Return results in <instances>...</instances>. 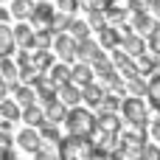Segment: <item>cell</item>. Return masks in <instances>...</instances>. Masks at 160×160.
Segmentation results:
<instances>
[{
    "label": "cell",
    "instance_id": "cell-7",
    "mask_svg": "<svg viewBox=\"0 0 160 160\" xmlns=\"http://www.w3.org/2000/svg\"><path fill=\"white\" fill-rule=\"evenodd\" d=\"M17 146H20L22 152H31V155H34L37 149L45 146V141H42V135H39L37 127H25V129L17 132Z\"/></svg>",
    "mask_w": 160,
    "mask_h": 160
},
{
    "label": "cell",
    "instance_id": "cell-38",
    "mask_svg": "<svg viewBox=\"0 0 160 160\" xmlns=\"http://www.w3.org/2000/svg\"><path fill=\"white\" fill-rule=\"evenodd\" d=\"M87 22H90V28L101 31V28L107 25V14H104V11H87Z\"/></svg>",
    "mask_w": 160,
    "mask_h": 160
},
{
    "label": "cell",
    "instance_id": "cell-28",
    "mask_svg": "<svg viewBox=\"0 0 160 160\" xmlns=\"http://www.w3.org/2000/svg\"><path fill=\"white\" fill-rule=\"evenodd\" d=\"M127 96H141V98H146V96H149V82H146L143 76L127 79Z\"/></svg>",
    "mask_w": 160,
    "mask_h": 160
},
{
    "label": "cell",
    "instance_id": "cell-19",
    "mask_svg": "<svg viewBox=\"0 0 160 160\" xmlns=\"http://www.w3.org/2000/svg\"><path fill=\"white\" fill-rule=\"evenodd\" d=\"M107 96V90H104V84H87V87H82V101L87 104V107H98L101 104V98Z\"/></svg>",
    "mask_w": 160,
    "mask_h": 160
},
{
    "label": "cell",
    "instance_id": "cell-4",
    "mask_svg": "<svg viewBox=\"0 0 160 160\" xmlns=\"http://www.w3.org/2000/svg\"><path fill=\"white\" fill-rule=\"evenodd\" d=\"M53 53H56V59H62V62H68V65H76V62H79V39H73L68 31H65V34H56V39H53Z\"/></svg>",
    "mask_w": 160,
    "mask_h": 160
},
{
    "label": "cell",
    "instance_id": "cell-49",
    "mask_svg": "<svg viewBox=\"0 0 160 160\" xmlns=\"http://www.w3.org/2000/svg\"><path fill=\"white\" fill-rule=\"evenodd\" d=\"M158 73H160V56H158Z\"/></svg>",
    "mask_w": 160,
    "mask_h": 160
},
{
    "label": "cell",
    "instance_id": "cell-48",
    "mask_svg": "<svg viewBox=\"0 0 160 160\" xmlns=\"http://www.w3.org/2000/svg\"><path fill=\"white\" fill-rule=\"evenodd\" d=\"M152 14L160 20V0H152Z\"/></svg>",
    "mask_w": 160,
    "mask_h": 160
},
{
    "label": "cell",
    "instance_id": "cell-30",
    "mask_svg": "<svg viewBox=\"0 0 160 160\" xmlns=\"http://www.w3.org/2000/svg\"><path fill=\"white\" fill-rule=\"evenodd\" d=\"M37 129H39V135H42L45 143H59V141H62V138H59V124H53V121H48V118H45Z\"/></svg>",
    "mask_w": 160,
    "mask_h": 160
},
{
    "label": "cell",
    "instance_id": "cell-13",
    "mask_svg": "<svg viewBox=\"0 0 160 160\" xmlns=\"http://www.w3.org/2000/svg\"><path fill=\"white\" fill-rule=\"evenodd\" d=\"M98 56H104V51H101V42H96V39H82L79 42V62H96Z\"/></svg>",
    "mask_w": 160,
    "mask_h": 160
},
{
    "label": "cell",
    "instance_id": "cell-9",
    "mask_svg": "<svg viewBox=\"0 0 160 160\" xmlns=\"http://www.w3.org/2000/svg\"><path fill=\"white\" fill-rule=\"evenodd\" d=\"M14 42H17V48H28V51H34V37H37V28L28 22V20H22V22H14Z\"/></svg>",
    "mask_w": 160,
    "mask_h": 160
},
{
    "label": "cell",
    "instance_id": "cell-3",
    "mask_svg": "<svg viewBox=\"0 0 160 160\" xmlns=\"http://www.w3.org/2000/svg\"><path fill=\"white\" fill-rule=\"evenodd\" d=\"M121 115L132 129H149V104L141 96H124Z\"/></svg>",
    "mask_w": 160,
    "mask_h": 160
},
{
    "label": "cell",
    "instance_id": "cell-11",
    "mask_svg": "<svg viewBox=\"0 0 160 160\" xmlns=\"http://www.w3.org/2000/svg\"><path fill=\"white\" fill-rule=\"evenodd\" d=\"M98 42H101V48L115 51V48L124 42V34H121V28H118V25H104V28L98 31Z\"/></svg>",
    "mask_w": 160,
    "mask_h": 160
},
{
    "label": "cell",
    "instance_id": "cell-23",
    "mask_svg": "<svg viewBox=\"0 0 160 160\" xmlns=\"http://www.w3.org/2000/svg\"><path fill=\"white\" fill-rule=\"evenodd\" d=\"M11 96L17 98V104H20V107H31V104H37V90H34L31 84H22V82H20V84H17V90H14Z\"/></svg>",
    "mask_w": 160,
    "mask_h": 160
},
{
    "label": "cell",
    "instance_id": "cell-12",
    "mask_svg": "<svg viewBox=\"0 0 160 160\" xmlns=\"http://www.w3.org/2000/svg\"><path fill=\"white\" fill-rule=\"evenodd\" d=\"M34 90H37V98L42 101V104H51V101H56L59 96H56V84L51 82V76L48 73H42L39 76V82L34 84Z\"/></svg>",
    "mask_w": 160,
    "mask_h": 160
},
{
    "label": "cell",
    "instance_id": "cell-15",
    "mask_svg": "<svg viewBox=\"0 0 160 160\" xmlns=\"http://www.w3.org/2000/svg\"><path fill=\"white\" fill-rule=\"evenodd\" d=\"M121 48H124L129 56H141V53H146V48H149V45H146V39H143L138 31H132V34H127V37H124Z\"/></svg>",
    "mask_w": 160,
    "mask_h": 160
},
{
    "label": "cell",
    "instance_id": "cell-32",
    "mask_svg": "<svg viewBox=\"0 0 160 160\" xmlns=\"http://www.w3.org/2000/svg\"><path fill=\"white\" fill-rule=\"evenodd\" d=\"M146 98H149V107L160 112V73H152V79H149V96Z\"/></svg>",
    "mask_w": 160,
    "mask_h": 160
},
{
    "label": "cell",
    "instance_id": "cell-40",
    "mask_svg": "<svg viewBox=\"0 0 160 160\" xmlns=\"http://www.w3.org/2000/svg\"><path fill=\"white\" fill-rule=\"evenodd\" d=\"M56 8L59 11H68V14H76L82 8V3L79 0H56Z\"/></svg>",
    "mask_w": 160,
    "mask_h": 160
},
{
    "label": "cell",
    "instance_id": "cell-21",
    "mask_svg": "<svg viewBox=\"0 0 160 160\" xmlns=\"http://www.w3.org/2000/svg\"><path fill=\"white\" fill-rule=\"evenodd\" d=\"M34 0H11L8 3V8H11V17L17 20V22H22V20H31V14H34Z\"/></svg>",
    "mask_w": 160,
    "mask_h": 160
},
{
    "label": "cell",
    "instance_id": "cell-18",
    "mask_svg": "<svg viewBox=\"0 0 160 160\" xmlns=\"http://www.w3.org/2000/svg\"><path fill=\"white\" fill-rule=\"evenodd\" d=\"M121 124H124V121L118 118V112H98V124H96V129L121 135Z\"/></svg>",
    "mask_w": 160,
    "mask_h": 160
},
{
    "label": "cell",
    "instance_id": "cell-31",
    "mask_svg": "<svg viewBox=\"0 0 160 160\" xmlns=\"http://www.w3.org/2000/svg\"><path fill=\"white\" fill-rule=\"evenodd\" d=\"M22 121H25L28 127H39V124L45 121V110H42V107H37V104L22 107Z\"/></svg>",
    "mask_w": 160,
    "mask_h": 160
},
{
    "label": "cell",
    "instance_id": "cell-6",
    "mask_svg": "<svg viewBox=\"0 0 160 160\" xmlns=\"http://www.w3.org/2000/svg\"><path fill=\"white\" fill-rule=\"evenodd\" d=\"M53 17H56V3H51V0H37V6H34V14H31V25L34 28H51L53 25Z\"/></svg>",
    "mask_w": 160,
    "mask_h": 160
},
{
    "label": "cell",
    "instance_id": "cell-5",
    "mask_svg": "<svg viewBox=\"0 0 160 160\" xmlns=\"http://www.w3.org/2000/svg\"><path fill=\"white\" fill-rule=\"evenodd\" d=\"M146 143H149L146 141V129H132V132L121 135V152L129 160H141V152H143Z\"/></svg>",
    "mask_w": 160,
    "mask_h": 160
},
{
    "label": "cell",
    "instance_id": "cell-14",
    "mask_svg": "<svg viewBox=\"0 0 160 160\" xmlns=\"http://www.w3.org/2000/svg\"><path fill=\"white\" fill-rule=\"evenodd\" d=\"M56 62H59V59H56V53H51V51H42V48H34V51H31V65H34L39 73H48Z\"/></svg>",
    "mask_w": 160,
    "mask_h": 160
},
{
    "label": "cell",
    "instance_id": "cell-24",
    "mask_svg": "<svg viewBox=\"0 0 160 160\" xmlns=\"http://www.w3.org/2000/svg\"><path fill=\"white\" fill-rule=\"evenodd\" d=\"M14 31L8 28V22H0V56H11L14 51Z\"/></svg>",
    "mask_w": 160,
    "mask_h": 160
},
{
    "label": "cell",
    "instance_id": "cell-36",
    "mask_svg": "<svg viewBox=\"0 0 160 160\" xmlns=\"http://www.w3.org/2000/svg\"><path fill=\"white\" fill-rule=\"evenodd\" d=\"M34 160H59V143H45L34 152Z\"/></svg>",
    "mask_w": 160,
    "mask_h": 160
},
{
    "label": "cell",
    "instance_id": "cell-35",
    "mask_svg": "<svg viewBox=\"0 0 160 160\" xmlns=\"http://www.w3.org/2000/svg\"><path fill=\"white\" fill-rule=\"evenodd\" d=\"M70 22H73V14H68V11H59V8H56V17H53V25H51V28H53L56 34H65V31L70 28Z\"/></svg>",
    "mask_w": 160,
    "mask_h": 160
},
{
    "label": "cell",
    "instance_id": "cell-34",
    "mask_svg": "<svg viewBox=\"0 0 160 160\" xmlns=\"http://www.w3.org/2000/svg\"><path fill=\"white\" fill-rule=\"evenodd\" d=\"M104 14H107V25H124V20H127V8H121V6H115V3H112Z\"/></svg>",
    "mask_w": 160,
    "mask_h": 160
},
{
    "label": "cell",
    "instance_id": "cell-46",
    "mask_svg": "<svg viewBox=\"0 0 160 160\" xmlns=\"http://www.w3.org/2000/svg\"><path fill=\"white\" fill-rule=\"evenodd\" d=\"M8 20H14L11 17V8L8 6H0V22H8Z\"/></svg>",
    "mask_w": 160,
    "mask_h": 160
},
{
    "label": "cell",
    "instance_id": "cell-27",
    "mask_svg": "<svg viewBox=\"0 0 160 160\" xmlns=\"http://www.w3.org/2000/svg\"><path fill=\"white\" fill-rule=\"evenodd\" d=\"M53 39H56V31H53V28H37V37H34V48L51 51V48H53Z\"/></svg>",
    "mask_w": 160,
    "mask_h": 160
},
{
    "label": "cell",
    "instance_id": "cell-37",
    "mask_svg": "<svg viewBox=\"0 0 160 160\" xmlns=\"http://www.w3.org/2000/svg\"><path fill=\"white\" fill-rule=\"evenodd\" d=\"M39 76H42V73H39L34 65H28V68H20V82H22V84H31V87H34V84L39 82Z\"/></svg>",
    "mask_w": 160,
    "mask_h": 160
},
{
    "label": "cell",
    "instance_id": "cell-16",
    "mask_svg": "<svg viewBox=\"0 0 160 160\" xmlns=\"http://www.w3.org/2000/svg\"><path fill=\"white\" fill-rule=\"evenodd\" d=\"M48 76H51V82L59 87V84H68V82H73V65H68V62H56L51 70H48Z\"/></svg>",
    "mask_w": 160,
    "mask_h": 160
},
{
    "label": "cell",
    "instance_id": "cell-25",
    "mask_svg": "<svg viewBox=\"0 0 160 160\" xmlns=\"http://www.w3.org/2000/svg\"><path fill=\"white\" fill-rule=\"evenodd\" d=\"M135 62H138V70H141V76H152V73H158V56L149 51V53H141V56H135Z\"/></svg>",
    "mask_w": 160,
    "mask_h": 160
},
{
    "label": "cell",
    "instance_id": "cell-2",
    "mask_svg": "<svg viewBox=\"0 0 160 160\" xmlns=\"http://www.w3.org/2000/svg\"><path fill=\"white\" fill-rule=\"evenodd\" d=\"M96 124H98V115H93V112L84 110V107H70V110H68V118H65V129H68V135H84V138H93Z\"/></svg>",
    "mask_w": 160,
    "mask_h": 160
},
{
    "label": "cell",
    "instance_id": "cell-29",
    "mask_svg": "<svg viewBox=\"0 0 160 160\" xmlns=\"http://www.w3.org/2000/svg\"><path fill=\"white\" fill-rule=\"evenodd\" d=\"M121 104H124V98H121L118 93L110 90V93L101 98V104H98L96 110H98V112H121Z\"/></svg>",
    "mask_w": 160,
    "mask_h": 160
},
{
    "label": "cell",
    "instance_id": "cell-50",
    "mask_svg": "<svg viewBox=\"0 0 160 160\" xmlns=\"http://www.w3.org/2000/svg\"><path fill=\"white\" fill-rule=\"evenodd\" d=\"M124 160H129V158H124Z\"/></svg>",
    "mask_w": 160,
    "mask_h": 160
},
{
    "label": "cell",
    "instance_id": "cell-41",
    "mask_svg": "<svg viewBox=\"0 0 160 160\" xmlns=\"http://www.w3.org/2000/svg\"><path fill=\"white\" fill-rule=\"evenodd\" d=\"M141 160H160V146L158 143H146L143 152H141Z\"/></svg>",
    "mask_w": 160,
    "mask_h": 160
},
{
    "label": "cell",
    "instance_id": "cell-42",
    "mask_svg": "<svg viewBox=\"0 0 160 160\" xmlns=\"http://www.w3.org/2000/svg\"><path fill=\"white\" fill-rule=\"evenodd\" d=\"M14 62H17V68H28L31 65V51L28 48H20L17 56H14Z\"/></svg>",
    "mask_w": 160,
    "mask_h": 160
},
{
    "label": "cell",
    "instance_id": "cell-45",
    "mask_svg": "<svg viewBox=\"0 0 160 160\" xmlns=\"http://www.w3.org/2000/svg\"><path fill=\"white\" fill-rule=\"evenodd\" d=\"M0 160H17L14 152H11V146H0Z\"/></svg>",
    "mask_w": 160,
    "mask_h": 160
},
{
    "label": "cell",
    "instance_id": "cell-43",
    "mask_svg": "<svg viewBox=\"0 0 160 160\" xmlns=\"http://www.w3.org/2000/svg\"><path fill=\"white\" fill-rule=\"evenodd\" d=\"M146 45H149V51L155 56H160V31H155L152 37H146Z\"/></svg>",
    "mask_w": 160,
    "mask_h": 160
},
{
    "label": "cell",
    "instance_id": "cell-39",
    "mask_svg": "<svg viewBox=\"0 0 160 160\" xmlns=\"http://www.w3.org/2000/svg\"><path fill=\"white\" fill-rule=\"evenodd\" d=\"M129 14H143V11H152V0H129Z\"/></svg>",
    "mask_w": 160,
    "mask_h": 160
},
{
    "label": "cell",
    "instance_id": "cell-10",
    "mask_svg": "<svg viewBox=\"0 0 160 160\" xmlns=\"http://www.w3.org/2000/svg\"><path fill=\"white\" fill-rule=\"evenodd\" d=\"M56 96L65 107H79L82 104V87L76 82H68V84H59L56 87Z\"/></svg>",
    "mask_w": 160,
    "mask_h": 160
},
{
    "label": "cell",
    "instance_id": "cell-20",
    "mask_svg": "<svg viewBox=\"0 0 160 160\" xmlns=\"http://www.w3.org/2000/svg\"><path fill=\"white\" fill-rule=\"evenodd\" d=\"M0 115H3V118H8V121H22V107L17 104V98H14V96H11V98H8V96H3V98H0Z\"/></svg>",
    "mask_w": 160,
    "mask_h": 160
},
{
    "label": "cell",
    "instance_id": "cell-47",
    "mask_svg": "<svg viewBox=\"0 0 160 160\" xmlns=\"http://www.w3.org/2000/svg\"><path fill=\"white\" fill-rule=\"evenodd\" d=\"M0 146H11V132L8 129H0Z\"/></svg>",
    "mask_w": 160,
    "mask_h": 160
},
{
    "label": "cell",
    "instance_id": "cell-1",
    "mask_svg": "<svg viewBox=\"0 0 160 160\" xmlns=\"http://www.w3.org/2000/svg\"><path fill=\"white\" fill-rule=\"evenodd\" d=\"M98 149L93 138L84 135H68L59 141V160H96Z\"/></svg>",
    "mask_w": 160,
    "mask_h": 160
},
{
    "label": "cell",
    "instance_id": "cell-33",
    "mask_svg": "<svg viewBox=\"0 0 160 160\" xmlns=\"http://www.w3.org/2000/svg\"><path fill=\"white\" fill-rule=\"evenodd\" d=\"M68 34H70L73 39H79V42H82V39H87V37H90V22H87V20H76V17H73V22H70Z\"/></svg>",
    "mask_w": 160,
    "mask_h": 160
},
{
    "label": "cell",
    "instance_id": "cell-8",
    "mask_svg": "<svg viewBox=\"0 0 160 160\" xmlns=\"http://www.w3.org/2000/svg\"><path fill=\"white\" fill-rule=\"evenodd\" d=\"M132 28L141 34V37H152L155 31H160V20L152 11H143V14H132Z\"/></svg>",
    "mask_w": 160,
    "mask_h": 160
},
{
    "label": "cell",
    "instance_id": "cell-17",
    "mask_svg": "<svg viewBox=\"0 0 160 160\" xmlns=\"http://www.w3.org/2000/svg\"><path fill=\"white\" fill-rule=\"evenodd\" d=\"M93 79H96V68H93L90 62H76V65H73V82H76L79 87L93 84Z\"/></svg>",
    "mask_w": 160,
    "mask_h": 160
},
{
    "label": "cell",
    "instance_id": "cell-22",
    "mask_svg": "<svg viewBox=\"0 0 160 160\" xmlns=\"http://www.w3.org/2000/svg\"><path fill=\"white\" fill-rule=\"evenodd\" d=\"M42 110H45V118H48V121H53V124H65L70 107H65V104L56 98V101H51V104H42Z\"/></svg>",
    "mask_w": 160,
    "mask_h": 160
},
{
    "label": "cell",
    "instance_id": "cell-44",
    "mask_svg": "<svg viewBox=\"0 0 160 160\" xmlns=\"http://www.w3.org/2000/svg\"><path fill=\"white\" fill-rule=\"evenodd\" d=\"M149 138H152L155 143H160V118L149 121Z\"/></svg>",
    "mask_w": 160,
    "mask_h": 160
},
{
    "label": "cell",
    "instance_id": "cell-51",
    "mask_svg": "<svg viewBox=\"0 0 160 160\" xmlns=\"http://www.w3.org/2000/svg\"><path fill=\"white\" fill-rule=\"evenodd\" d=\"M0 118H3V115H0Z\"/></svg>",
    "mask_w": 160,
    "mask_h": 160
},
{
    "label": "cell",
    "instance_id": "cell-26",
    "mask_svg": "<svg viewBox=\"0 0 160 160\" xmlns=\"http://www.w3.org/2000/svg\"><path fill=\"white\" fill-rule=\"evenodd\" d=\"M0 76L6 82H20V68L11 56H0Z\"/></svg>",
    "mask_w": 160,
    "mask_h": 160
}]
</instances>
